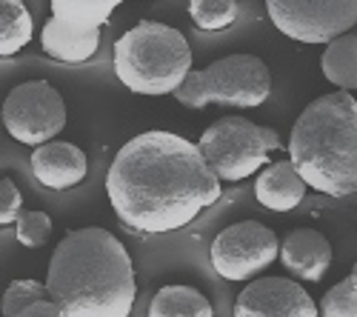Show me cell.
<instances>
[{"instance_id":"ac0fdd59","label":"cell","mask_w":357,"mask_h":317,"mask_svg":"<svg viewBox=\"0 0 357 317\" xmlns=\"http://www.w3.org/2000/svg\"><path fill=\"white\" fill-rule=\"evenodd\" d=\"M52 17L75 29H100L123 0H49Z\"/></svg>"},{"instance_id":"8fae6325","label":"cell","mask_w":357,"mask_h":317,"mask_svg":"<svg viewBox=\"0 0 357 317\" xmlns=\"http://www.w3.org/2000/svg\"><path fill=\"white\" fill-rule=\"evenodd\" d=\"M86 171H89L86 152L75 146V143L49 140L32 152V175L46 189H54V192L75 189L86 180Z\"/></svg>"},{"instance_id":"52a82bcc","label":"cell","mask_w":357,"mask_h":317,"mask_svg":"<svg viewBox=\"0 0 357 317\" xmlns=\"http://www.w3.org/2000/svg\"><path fill=\"white\" fill-rule=\"evenodd\" d=\"M3 126L23 146H43L66 129L63 95L49 80H26L3 100Z\"/></svg>"},{"instance_id":"277c9868","label":"cell","mask_w":357,"mask_h":317,"mask_svg":"<svg viewBox=\"0 0 357 317\" xmlns=\"http://www.w3.org/2000/svg\"><path fill=\"white\" fill-rule=\"evenodd\" d=\"M192 72V49L181 29L140 20L114 43V75L129 92L174 95Z\"/></svg>"},{"instance_id":"7402d4cb","label":"cell","mask_w":357,"mask_h":317,"mask_svg":"<svg viewBox=\"0 0 357 317\" xmlns=\"http://www.w3.org/2000/svg\"><path fill=\"white\" fill-rule=\"evenodd\" d=\"M320 317H357V289L346 280L335 283L320 300Z\"/></svg>"},{"instance_id":"603a6c76","label":"cell","mask_w":357,"mask_h":317,"mask_svg":"<svg viewBox=\"0 0 357 317\" xmlns=\"http://www.w3.org/2000/svg\"><path fill=\"white\" fill-rule=\"evenodd\" d=\"M23 212V194L15 186V180H0V226H12L17 215Z\"/></svg>"},{"instance_id":"7c38bea8","label":"cell","mask_w":357,"mask_h":317,"mask_svg":"<svg viewBox=\"0 0 357 317\" xmlns=\"http://www.w3.org/2000/svg\"><path fill=\"white\" fill-rule=\"evenodd\" d=\"M280 263L294 277L320 283L332 266V243L314 229H294L280 243Z\"/></svg>"},{"instance_id":"4fadbf2b","label":"cell","mask_w":357,"mask_h":317,"mask_svg":"<svg viewBox=\"0 0 357 317\" xmlns=\"http://www.w3.org/2000/svg\"><path fill=\"white\" fill-rule=\"evenodd\" d=\"M306 189H309L306 180L301 178V171L291 166V160H278L260 171V178L255 183V197L263 209L291 212L303 203Z\"/></svg>"},{"instance_id":"9a60e30c","label":"cell","mask_w":357,"mask_h":317,"mask_svg":"<svg viewBox=\"0 0 357 317\" xmlns=\"http://www.w3.org/2000/svg\"><path fill=\"white\" fill-rule=\"evenodd\" d=\"M323 77L340 92H357V35L346 32L326 46L320 57Z\"/></svg>"},{"instance_id":"7a4b0ae2","label":"cell","mask_w":357,"mask_h":317,"mask_svg":"<svg viewBox=\"0 0 357 317\" xmlns=\"http://www.w3.org/2000/svg\"><path fill=\"white\" fill-rule=\"evenodd\" d=\"M46 289L66 317H129L137 297L126 246L100 226L75 229L54 246Z\"/></svg>"},{"instance_id":"9c48e42d","label":"cell","mask_w":357,"mask_h":317,"mask_svg":"<svg viewBox=\"0 0 357 317\" xmlns=\"http://www.w3.org/2000/svg\"><path fill=\"white\" fill-rule=\"evenodd\" d=\"M212 266L226 280H252L269 269L280 257V243L269 226L257 220L234 223L215 238L212 243Z\"/></svg>"},{"instance_id":"2e32d148","label":"cell","mask_w":357,"mask_h":317,"mask_svg":"<svg viewBox=\"0 0 357 317\" xmlns=\"http://www.w3.org/2000/svg\"><path fill=\"white\" fill-rule=\"evenodd\" d=\"M149 317H212V303L192 286H163L149 303Z\"/></svg>"},{"instance_id":"8992f818","label":"cell","mask_w":357,"mask_h":317,"mask_svg":"<svg viewBox=\"0 0 357 317\" xmlns=\"http://www.w3.org/2000/svg\"><path fill=\"white\" fill-rule=\"evenodd\" d=\"M197 149L220 183H241L263 169L269 155L280 149V137L275 129L257 126L241 114H229L200 134Z\"/></svg>"},{"instance_id":"30bf717a","label":"cell","mask_w":357,"mask_h":317,"mask_svg":"<svg viewBox=\"0 0 357 317\" xmlns=\"http://www.w3.org/2000/svg\"><path fill=\"white\" fill-rule=\"evenodd\" d=\"M234 317H320L317 303L289 277L252 280L234 300Z\"/></svg>"},{"instance_id":"ba28073f","label":"cell","mask_w":357,"mask_h":317,"mask_svg":"<svg viewBox=\"0 0 357 317\" xmlns=\"http://www.w3.org/2000/svg\"><path fill=\"white\" fill-rule=\"evenodd\" d=\"M269 20L280 35L297 43H326L357 23V0H266Z\"/></svg>"},{"instance_id":"cb8c5ba5","label":"cell","mask_w":357,"mask_h":317,"mask_svg":"<svg viewBox=\"0 0 357 317\" xmlns=\"http://www.w3.org/2000/svg\"><path fill=\"white\" fill-rule=\"evenodd\" d=\"M17 317H66V311L57 306L52 297H46V300H38L32 306H26Z\"/></svg>"},{"instance_id":"d6986e66","label":"cell","mask_w":357,"mask_h":317,"mask_svg":"<svg viewBox=\"0 0 357 317\" xmlns=\"http://www.w3.org/2000/svg\"><path fill=\"white\" fill-rule=\"evenodd\" d=\"M237 15H241L237 0H192L189 3V17L203 32H223L237 20Z\"/></svg>"},{"instance_id":"5bb4252c","label":"cell","mask_w":357,"mask_h":317,"mask_svg":"<svg viewBox=\"0 0 357 317\" xmlns=\"http://www.w3.org/2000/svg\"><path fill=\"white\" fill-rule=\"evenodd\" d=\"M40 46L52 61L61 63H86L100 46V29H75L57 17H49L40 32Z\"/></svg>"},{"instance_id":"44dd1931","label":"cell","mask_w":357,"mask_h":317,"mask_svg":"<svg viewBox=\"0 0 357 317\" xmlns=\"http://www.w3.org/2000/svg\"><path fill=\"white\" fill-rule=\"evenodd\" d=\"M17 243L26 249H40L52 235V217L46 212H20L15 220Z\"/></svg>"},{"instance_id":"d4e9b609","label":"cell","mask_w":357,"mask_h":317,"mask_svg":"<svg viewBox=\"0 0 357 317\" xmlns=\"http://www.w3.org/2000/svg\"><path fill=\"white\" fill-rule=\"evenodd\" d=\"M349 283H351V286H354V289H357V263L351 266V275H349Z\"/></svg>"},{"instance_id":"ffe728a7","label":"cell","mask_w":357,"mask_h":317,"mask_svg":"<svg viewBox=\"0 0 357 317\" xmlns=\"http://www.w3.org/2000/svg\"><path fill=\"white\" fill-rule=\"evenodd\" d=\"M49 289L46 283L38 280H12L9 289L3 292V300H0V314L3 317H17L26 306H32L38 300H46Z\"/></svg>"},{"instance_id":"484cf974","label":"cell","mask_w":357,"mask_h":317,"mask_svg":"<svg viewBox=\"0 0 357 317\" xmlns=\"http://www.w3.org/2000/svg\"><path fill=\"white\" fill-rule=\"evenodd\" d=\"M351 32H354V35H357V23H354V29H351Z\"/></svg>"},{"instance_id":"6da1fadb","label":"cell","mask_w":357,"mask_h":317,"mask_svg":"<svg viewBox=\"0 0 357 317\" xmlns=\"http://www.w3.org/2000/svg\"><path fill=\"white\" fill-rule=\"evenodd\" d=\"M109 203L137 235H169L220 200V178L197 143L174 132H143L114 155L106 175Z\"/></svg>"},{"instance_id":"5b68a950","label":"cell","mask_w":357,"mask_h":317,"mask_svg":"<svg viewBox=\"0 0 357 317\" xmlns=\"http://www.w3.org/2000/svg\"><path fill=\"white\" fill-rule=\"evenodd\" d=\"M272 95V72L255 54H229L206 69H192L174 100L186 109H257Z\"/></svg>"},{"instance_id":"e0dca14e","label":"cell","mask_w":357,"mask_h":317,"mask_svg":"<svg viewBox=\"0 0 357 317\" xmlns=\"http://www.w3.org/2000/svg\"><path fill=\"white\" fill-rule=\"evenodd\" d=\"M35 35L32 15L23 0H0V57H12Z\"/></svg>"},{"instance_id":"3957f363","label":"cell","mask_w":357,"mask_h":317,"mask_svg":"<svg viewBox=\"0 0 357 317\" xmlns=\"http://www.w3.org/2000/svg\"><path fill=\"white\" fill-rule=\"evenodd\" d=\"M289 160L320 194L357 192V98L332 92L312 100L294 121Z\"/></svg>"}]
</instances>
